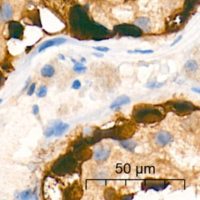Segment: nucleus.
Here are the masks:
<instances>
[{"label": "nucleus", "mask_w": 200, "mask_h": 200, "mask_svg": "<svg viewBox=\"0 0 200 200\" xmlns=\"http://www.w3.org/2000/svg\"><path fill=\"white\" fill-rule=\"evenodd\" d=\"M71 29L75 35L91 38L96 41L106 40L110 32L104 26L90 20L86 12L79 6H73L70 13Z\"/></svg>", "instance_id": "1"}, {"label": "nucleus", "mask_w": 200, "mask_h": 200, "mask_svg": "<svg viewBox=\"0 0 200 200\" xmlns=\"http://www.w3.org/2000/svg\"><path fill=\"white\" fill-rule=\"evenodd\" d=\"M133 118L139 123H152L160 121L163 117L162 113L156 108L148 106L136 107L133 113Z\"/></svg>", "instance_id": "2"}, {"label": "nucleus", "mask_w": 200, "mask_h": 200, "mask_svg": "<svg viewBox=\"0 0 200 200\" xmlns=\"http://www.w3.org/2000/svg\"><path fill=\"white\" fill-rule=\"evenodd\" d=\"M77 165V161L73 157L67 154L59 158L53 165L52 170L58 175H65L73 171Z\"/></svg>", "instance_id": "3"}, {"label": "nucleus", "mask_w": 200, "mask_h": 200, "mask_svg": "<svg viewBox=\"0 0 200 200\" xmlns=\"http://www.w3.org/2000/svg\"><path fill=\"white\" fill-rule=\"evenodd\" d=\"M114 31L123 36H131L133 38L140 37L143 34L142 30L135 24H123L114 27Z\"/></svg>", "instance_id": "4"}, {"label": "nucleus", "mask_w": 200, "mask_h": 200, "mask_svg": "<svg viewBox=\"0 0 200 200\" xmlns=\"http://www.w3.org/2000/svg\"><path fill=\"white\" fill-rule=\"evenodd\" d=\"M170 182L165 180L146 179L142 183L141 190L145 191H147L148 190L160 191L167 188Z\"/></svg>", "instance_id": "5"}, {"label": "nucleus", "mask_w": 200, "mask_h": 200, "mask_svg": "<svg viewBox=\"0 0 200 200\" xmlns=\"http://www.w3.org/2000/svg\"><path fill=\"white\" fill-rule=\"evenodd\" d=\"M172 107L174 111L180 115L190 114L195 110V106L191 103L185 101L175 102L172 105Z\"/></svg>", "instance_id": "6"}, {"label": "nucleus", "mask_w": 200, "mask_h": 200, "mask_svg": "<svg viewBox=\"0 0 200 200\" xmlns=\"http://www.w3.org/2000/svg\"><path fill=\"white\" fill-rule=\"evenodd\" d=\"M24 28L22 24L17 21L9 23L10 36L14 39H21L24 35Z\"/></svg>", "instance_id": "7"}, {"label": "nucleus", "mask_w": 200, "mask_h": 200, "mask_svg": "<svg viewBox=\"0 0 200 200\" xmlns=\"http://www.w3.org/2000/svg\"><path fill=\"white\" fill-rule=\"evenodd\" d=\"M13 15L12 6L8 2H5L1 7L0 11V21L6 23L10 20Z\"/></svg>", "instance_id": "8"}, {"label": "nucleus", "mask_w": 200, "mask_h": 200, "mask_svg": "<svg viewBox=\"0 0 200 200\" xmlns=\"http://www.w3.org/2000/svg\"><path fill=\"white\" fill-rule=\"evenodd\" d=\"M110 153V148L109 147L106 146L99 147L94 152V158L98 161H103L109 157Z\"/></svg>", "instance_id": "9"}, {"label": "nucleus", "mask_w": 200, "mask_h": 200, "mask_svg": "<svg viewBox=\"0 0 200 200\" xmlns=\"http://www.w3.org/2000/svg\"><path fill=\"white\" fill-rule=\"evenodd\" d=\"M156 141L161 146H165L173 141V137L170 134L165 131H161L156 137Z\"/></svg>", "instance_id": "10"}, {"label": "nucleus", "mask_w": 200, "mask_h": 200, "mask_svg": "<svg viewBox=\"0 0 200 200\" xmlns=\"http://www.w3.org/2000/svg\"><path fill=\"white\" fill-rule=\"evenodd\" d=\"M66 42V40L65 38H55L53 40H50L47 41L45 42L41 45V47L39 48V52H41L43 50L47 49L48 48L52 47L54 45H59L61 44H63Z\"/></svg>", "instance_id": "11"}, {"label": "nucleus", "mask_w": 200, "mask_h": 200, "mask_svg": "<svg viewBox=\"0 0 200 200\" xmlns=\"http://www.w3.org/2000/svg\"><path fill=\"white\" fill-rule=\"evenodd\" d=\"M135 25L140 28L142 31L148 32L151 29V23L150 19L146 17H140L135 19Z\"/></svg>", "instance_id": "12"}, {"label": "nucleus", "mask_w": 200, "mask_h": 200, "mask_svg": "<svg viewBox=\"0 0 200 200\" xmlns=\"http://www.w3.org/2000/svg\"><path fill=\"white\" fill-rule=\"evenodd\" d=\"M55 124V136H60L62 135L67 130L69 129V125L68 124L64 123L61 121L58 120L54 123Z\"/></svg>", "instance_id": "13"}, {"label": "nucleus", "mask_w": 200, "mask_h": 200, "mask_svg": "<svg viewBox=\"0 0 200 200\" xmlns=\"http://www.w3.org/2000/svg\"><path fill=\"white\" fill-rule=\"evenodd\" d=\"M130 102V99L129 96H127L125 94L121 95L114 100V102L112 103V104L110 106V108L113 109V108L116 107L118 106L126 105V104L129 103Z\"/></svg>", "instance_id": "14"}, {"label": "nucleus", "mask_w": 200, "mask_h": 200, "mask_svg": "<svg viewBox=\"0 0 200 200\" xmlns=\"http://www.w3.org/2000/svg\"><path fill=\"white\" fill-rule=\"evenodd\" d=\"M41 73L42 77H52L55 75V69L53 66L47 64L42 68Z\"/></svg>", "instance_id": "15"}, {"label": "nucleus", "mask_w": 200, "mask_h": 200, "mask_svg": "<svg viewBox=\"0 0 200 200\" xmlns=\"http://www.w3.org/2000/svg\"><path fill=\"white\" fill-rule=\"evenodd\" d=\"M121 145L125 149L128 150L130 152H133L135 150V147L137 146V143L131 139H126L121 141Z\"/></svg>", "instance_id": "16"}, {"label": "nucleus", "mask_w": 200, "mask_h": 200, "mask_svg": "<svg viewBox=\"0 0 200 200\" xmlns=\"http://www.w3.org/2000/svg\"><path fill=\"white\" fill-rule=\"evenodd\" d=\"M185 69L190 72H195L198 69V65L194 60H189L185 65Z\"/></svg>", "instance_id": "17"}, {"label": "nucleus", "mask_w": 200, "mask_h": 200, "mask_svg": "<svg viewBox=\"0 0 200 200\" xmlns=\"http://www.w3.org/2000/svg\"><path fill=\"white\" fill-rule=\"evenodd\" d=\"M73 71L76 72L77 73H82L85 72L86 71L87 68L83 64L82 62H77L75 65L73 66Z\"/></svg>", "instance_id": "18"}, {"label": "nucleus", "mask_w": 200, "mask_h": 200, "mask_svg": "<svg viewBox=\"0 0 200 200\" xmlns=\"http://www.w3.org/2000/svg\"><path fill=\"white\" fill-rule=\"evenodd\" d=\"M198 0H186L185 1V12H188L194 8L196 2Z\"/></svg>", "instance_id": "19"}, {"label": "nucleus", "mask_w": 200, "mask_h": 200, "mask_svg": "<svg viewBox=\"0 0 200 200\" xmlns=\"http://www.w3.org/2000/svg\"><path fill=\"white\" fill-rule=\"evenodd\" d=\"M127 53H140V54H150L154 53V51L152 49H147V50H141V49H135V50H128Z\"/></svg>", "instance_id": "20"}, {"label": "nucleus", "mask_w": 200, "mask_h": 200, "mask_svg": "<svg viewBox=\"0 0 200 200\" xmlns=\"http://www.w3.org/2000/svg\"><path fill=\"white\" fill-rule=\"evenodd\" d=\"M48 88L46 86H42L38 91L36 95L38 98H42L45 97L47 94Z\"/></svg>", "instance_id": "21"}, {"label": "nucleus", "mask_w": 200, "mask_h": 200, "mask_svg": "<svg viewBox=\"0 0 200 200\" xmlns=\"http://www.w3.org/2000/svg\"><path fill=\"white\" fill-rule=\"evenodd\" d=\"M55 133V124L52 126L48 127L47 129L44 131V135L47 137H50L51 136L54 135Z\"/></svg>", "instance_id": "22"}, {"label": "nucleus", "mask_w": 200, "mask_h": 200, "mask_svg": "<svg viewBox=\"0 0 200 200\" xmlns=\"http://www.w3.org/2000/svg\"><path fill=\"white\" fill-rule=\"evenodd\" d=\"M165 84V83L163 82H152L148 83L146 86L148 88H160Z\"/></svg>", "instance_id": "23"}, {"label": "nucleus", "mask_w": 200, "mask_h": 200, "mask_svg": "<svg viewBox=\"0 0 200 200\" xmlns=\"http://www.w3.org/2000/svg\"><path fill=\"white\" fill-rule=\"evenodd\" d=\"M31 190H26L21 194V198L22 200H29L31 198Z\"/></svg>", "instance_id": "24"}, {"label": "nucleus", "mask_w": 200, "mask_h": 200, "mask_svg": "<svg viewBox=\"0 0 200 200\" xmlns=\"http://www.w3.org/2000/svg\"><path fill=\"white\" fill-rule=\"evenodd\" d=\"M36 88V83H33L30 85L29 88L28 89L27 91V95L28 96H32V94H34L35 90Z\"/></svg>", "instance_id": "25"}, {"label": "nucleus", "mask_w": 200, "mask_h": 200, "mask_svg": "<svg viewBox=\"0 0 200 200\" xmlns=\"http://www.w3.org/2000/svg\"><path fill=\"white\" fill-rule=\"evenodd\" d=\"M93 48L94 50L100 52H107L109 51L110 49L108 47H102V46H99V47H93Z\"/></svg>", "instance_id": "26"}, {"label": "nucleus", "mask_w": 200, "mask_h": 200, "mask_svg": "<svg viewBox=\"0 0 200 200\" xmlns=\"http://www.w3.org/2000/svg\"><path fill=\"white\" fill-rule=\"evenodd\" d=\"M81 83L79 80H75L72 85V88L75 90L79 89L81 88Z\"/></svg>", "instance_id": "27"}, {"label": "nucleus", "mask_w": 200, "mask_h": 200, "mask_svg": "<svg viewBox=\"0 0 200 200\" xmlns=\"http://www.w3.org/2000/svg\"><path fill=\"white\" fill-rule=\"evenodd\" d=\"M40 112V108L38 105H34L32 107V113L34 115H37Z\"/></svg>", "instance_id": "28"}, {"label": "nucleus", "mask_w": 200, "mask_h": 200, "mask_svg": "<svg viewBox=\"0 0 200 200\" xmlns=\"http://www.w3.org/2000/svg\"><path fill=\"white\" fill-rule=\"evenodd\" d=\"M182 38V35H180L178 36L177 38L176 39L174 40V41L171 44L170 47H173V46H174V45H176L177 43H178L181 40Z\"/></svg>", "instance_id": "29"}, {"label": "nucleus", "mask_w": 200, "mask_h": 200, "mask_svg": "<svg viewBox=\"0 0 200 200\" xmlns=\"http://www.w3.org/2000/svg\"><path fill=\"white\" fill-rule=\"evenodd\" d=\"M92 54V55H94L95 57H97V58H102L104 56V54L101 53V52H94Z\"/></svg>", "instance_id": "30"}, {"label": "nucleus", "mask_w": 200, "mask_h": 200, "mask_svg": "<svg viewBox=\"0 0 200 200\" xmlns=\"http://www.w3.org/2000/svg\"><path fill=\"white\" fill-rule=\"evenodd\" d=\"M30 79H28V81L26 82V84H25V86H24V88H23V91H25L27 89V88L29 86V83H30Z\"/></svg>", "instance_id": "31"}, {"label": "nucleus", "mask_w": 200, "mask_h": 200, "mask_svg": "<svg viewBox=\"0 0 200 200\" xmlns=\"http://www.w3.org/2000/svg\"><path fill=\"white\" fill-rule=\"evenodd\" d=\"M192 90L194 91L195 92H197L198 94H200V89L197 88H193Z\"/></svg>", "instance_id": "32"}, {"label": "nucleus", "mask_w": 200, "mask_h": 200, "mask_svg": "<svg viewBox=\"0 0 200 200\" xmlns=\"http://www.w3.org/2000/svg\"><path fill=\"white\" fill-rule=\"evenodd\" d=\"M59 56H60V59H62V60H65V56H64L63 55H59Z\"/></svg>", "instance_id": "33"}, {"label": "nucleus", "mask_w": 200, "mask_h": 200, "mask_svg": "<svg viewBox=\"0 0 200 200\" xmlns=\"http://www.w3.org/2000/svg\"><path fill=\"white\" fill-rule=\"evenodd\" d=\"M86 61V59L84 58V57H82V58H81V62H82V63H83V62H85Z\"/></svg>", "instance_id": "34"}, {"label": "nucleus", "mask_w": 200, "mask_h": 200, "mask_svg": "<svg viewBox=\"0 0 200 200\" xmlns=\"http://www.w3.org/2000/svg\"><path fill=\"white\" fill-rule=\"evenodd\" d=\"M2 75H1V73L0 72V83H1V81H2Z\"/></svg>", "instance_id": "35"}, {"label": "nucleus", "mask_w": 200, "mask_h": 200, "mask_svg": "<svg viewBox=\"0 0 200 200\" xmlns=\"http://www.w3.org/2000/svg\"><path fill=\"white\" fill-rule=\"evenodd\" d=\"M72 61L74 63V64H75L76 62H77V61L75 60V59H72Z\"/></svg>", "instance_id": "36"}, {"label": "nucleus", "mask_w": 200, "mask_h": 200, "mask_svg": "<svg viewBox=\"0 0 200 200\" xmlns=\"http://www.w3.org/2000/svg\"><path fill=\"white\" fill-rule=\"evenodd\" d=\"M2 99H0V104H1V102H2Z\"/></svg>", "instance_id": "37"}, {"label": "nucleus", "mask_w": 200, "mask_h": 200, "mask_svg": "<svg viewBox=\"0 0 200 200\" xmlns=\"http://www.w3.org/2000/svg\"><path fill=\"white\" fill-rule=\"evenodd\" d=\"M125 1H129V0H125Z\"/></svg>", "instance_id": "38"}]
</instances>
